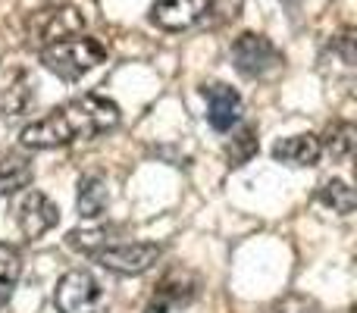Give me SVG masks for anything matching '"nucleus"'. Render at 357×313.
<instances>
[{
  "instance_id": "2",
  "label": "nucleus",
  "mask_w": 357,
  "mask_h": 313,
  "mask_svg": "<svg viewBox=\"0 0 357 313\" xmlns=\"http://www.w3.org/2000/svg\"><path fill=\"white\" fill-rule=\"evenodd\" d=\"M104 56H107V47L98 38H82V35L63 38V41H54L41 50L44 66L66 82L82 79L85 72H91L98 63H104Z\"/></svg>"
},
{
  "instance_id": "9",
  "label": "nucleus",
  "mask_w": 357,
  "mask_h": 313,
  "mask_svg": "<svg viewBox=\"0 0 357 313\" xmlns=\"http://www.w3.org/2000/svg\"><path fill=\"white\" fill-rule=\"evenodd\" d=\"M60 222V210L44 191H29L19 204V229L25 238H41Z\"/></svg>"
},
{
  "instance_id": "8",
  "label": "nucleus",
  "mask_w": 357,
  "mask_h": 313,
  "mask_svg": "<svg viewBox=\"0 0 357 313\" xmlns=\"http://www.w3.org/2000/svg\"><path fill=\"white\" fill-rule=\"evenodd\" d=\"M210 19V0H154L151 22L163 31H182Z\"/></svg>"
},
{
  "instance_id": "4",
  "label": "nucleus",
  "mask_w": 357,
  "mask_h": 313,
  "mask_svg": "<svg viewBox=\"0 0 357 313\" xmlns=\"http://www.w3.org/2000/svg\"><path fill=\"white\" fill-rule=\"evenodd\" d=\"M54 304L60 313H110L104 285L85 270H73L56 282Z\"/></svg>"
},
{
  "instance_id": "6",
  "label": "nucleus",
  "mask_w": 357,
  "mask_h": 313,
  "mask_svg": "<svg viewBox=\"0 0 357 313\" xmlns=\"http://www.w3.org/2000/svg\"><path fill=\"white\" fill-rule=\"evenodd\" d=\"M201 291V279L188 270H169L167 276L157 282L154 295H151L144 313H173L178 307H188Z\"/></svg>"
},
{
  "instance_id": "19",
  "label": "nucleus",
  "mask_w": 357,
  "mask_h": 313,
  "mask_svg": "<svg viewBox=\"0 0 357 313\" xmlns=\"http://www.w3.org/2000/svg\"><path fill=\"white\" fill-rule=\"evenodd\" d=\"M31 104V91H29V82L19 79V85L10 91V98H3V110H10V116H19L25 113Z\"/></svg>"
},
{
  "instance_id": "11",
  "label": "nucleus",
  "mask_w": 357,
  "mask_h": 313,
  "mask_svg": "<svg viewBox=\"0 0 357 313\" xmlns=\"http://www.w3.org/2000/svg\"><path fill=\"white\" fill-rule=\"evenodd\" d=\"M320 138L317 135H291L273 144V160L285 166H314L320 160Z\"/></svg>"
},
{
  "instance_id": "14",
  "label": "nucleus",
  "mask_w": 357,
  "mask_h": 313,
  "mask_svg": "<svg viewBox=\"0 0 357 313\" xmlns=\"http://www.w3.org/2000/svg\"><path fill=\"white\" fill-rule=\"evenodd\" d=\"M19 276H22V254H19L13 245L0 241V307L10 304Z\"/></svg>"
},
{
  "instance_id": "7",
  "label": "nucleus",
  "mask_w": 357,
  "mask_h": 313,
  "mask_svg": "<svg viewBox=\"0 0 357 313\" xmlns=\"http://www.w3.org/2000/svg\"><path fill=\"white\" fill-rule=\"evenodd\" d=\"M204 100H207V125L213 132H232L235 125L241 123V113H245V104H241V94L235 91L226 82H210V85L201 88Z\"/></svg>"
},
{
  "instance_id": "16",
  "label": "nucleus",
  "mask_w": 357,
  "mask_h": 313,
  "mask_svg": "<svg viewBox=\"0 0 357 313\" xmlns=\"http://www.w3.org/2000/svg\"><path fill=\"white\" fill-rule=\"evenodd\" d=\"M317 197H320V204L323 207H329L333 213L348 216L354 210V191L348 188L342 178H329V182H323L320 191H317Z\"/></svg>"
},
{
  "instance_id": "17",
  "label": "nucleus",
  "mask_w": 357,
  "mask_h": 313,
  "mask_svg": "<svg viewBox=\"0 0 357 313\" xmlns=\"http://www.w3.org/2000/svg\"><path fill=\"white\" fill-rule=\"evenodd\" d=\"M260 142H257V129L254 125H245L241 132H235L232 142L226 144V160L232 169H238V166H245L248 160H251L254 154H257Z\"/></svg>"
},
{
  "instance_id": "1",
  "label": "nucleus",
  "mask_w": 357,
  "mask_h": 313,
  "mask_svg": "<svg viewBox=\"0 0 357 313\" xmlns=\"http://www.w3.org/2000/svg\"><path fill=\"white\" fill-rule=\"evenodd\" d=\"M119 107L104 94H82L66 104L54 107L47 116L35 119L22 129V144L31 151L66 148L73 142H88L116 129Z\"/></svg>"
},
{
  "instance_id": "12",
  "label": "nucleus",
  "mask_w": 357,
  "mask_h": 313,
  "mask_svg": "<svg viewBox=\"0 0 357 313\" xmlns=\"http://www.w3.org/2000/svg\"><path fill=\"white\" fill-rule=\"evenodd\" d=\"M31 178H35V166H31V157H25L22 151H10L0 157V197L29 188Z\"/></svg>"
},
{
  "instance_id": "18",
  "label": "nucleus",
  "mask_w": 357,
  "mask_h": 313,
  "mask_svg": "<svg viewBox=\"0 0 357 313\" xmlns=\"http://www.w3.org/2000/svg\"><path fill=\"white\" fill-rule=\"evenodd\" d=\"M264 313H320V304L307 295H282V298H276Z\"/></svg>"
},
{
  "instance_id": "15",
  "label": "nucleus",
  "mask_w": 357,
  "mask_h": 313,
  "mask_svg": "<svg viewBox=\"0 0 357 313\" xmlns=\"http://www.w3.org/2000/svg\"><path fill=\"white\" fill-rule=\"evenodd\" d=\"M320 151H326L333 160H339V163H345L348 157H351L354 151V125L351 123H333L326 129V135L320 138Z\"/></svg>"
},
{
  "instance_id": "10",
  "label": "nucleus",
  "mask_w": 357,
  "mask_h": 313,
  "mask_svg": "<svg viewBox=\"0 0 357 313\" xmlns=\"http://www.w3.org/2000/svg\"><path fill=\"white\" fill-rule=\"evenodd\" d=\"M82 25H85V19H82V13L75 10V6H60V10L38 13V19H35L31 29H35L38 41H44V47H47V44H54V41L79 35Z\"/></svg>"
},
{
  "instance_id": "3",
  "label": "nucleus",
  "mask_w": 357,
  "mask_h": 313,
  "mask_svg": "<svg viewBox=\"0 0 357 313\" xmlns=\"http://www.w3.org/2000/svg\"><path fill=\"white\" fill-rule=\"evenodd\" d=\"M88 257L100 264L104 270L119 273V276H142L148 273L157 260L163 257V247L154 241H107V245L94 247Z\"/></svg>"
},
{
  "instance_id": "13",
  "label": "nucleus",
  "mask_w": 357,
  "mask_h": 313,
  "mask_svg": "<svg viewBox=\"0 0 357 313\" xmlns=\"http://www.w3.org/2000/svg\"><path fill=\"white\" fill-rule=\"evenodd\" d=\"M110 204V188H107V178L91 172V176L79 178V197H75V207H79V216L85 220H98L100 213Z\"/></svg>"
},
{
  "instance_id": "5",
  "label": "nucleus",
  "mask_w": 357,
  "mask_h": 313,
  "mask_svg": "<svg viewBox=\"0 0 357 313\" xmlns=\"http://www.w3.org/2000/svg\"><path fill=\"white\" fill-rule=\"evenodd\" d=\"M232 66L238 69L245 79H266L270 72H276V69L282 66V54H279V47L270 38L245 31V35H238L232 44Z\"/></svg>"
}]
</instances>
